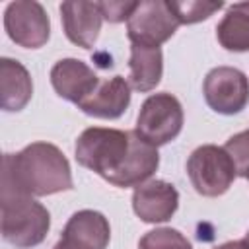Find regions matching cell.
Wrapping results in <instances>:
<instances>
[{
    "label": "cell",
    "mask_w": 249,
    "mask_h": 249,
    "mask_svg": "<svg viewBox=\"0 0 249 249\" xmlns=\"http://www.w3.org/2000/svg\"><path fill=\"white\" fill-rule=\"evenodd\" d=\"M183 107L179 99L167 91L152 93L140 105L134 132L152 146H163L175 140L183 128Z\"/></svg>",
    "instance_id": "5"
},
{
    "label": "cell",
    "mask_w": 249,
    "mask_h": 249,
    "mask_svg": "<svg viewBox=\"0 0 249 249\" xmlns=\"http://www.w3.org/2000/svg\"><path fill=\"white\" fill-rule=\"evenodd\" d=\"M214 249H247V247H245V243L241 239V241H226L222 245H216Z\"/></svg>",
    "instance_id": "21"
},
{
    "label": "cell",
    "mask_w": 249,
    "mask_h": 249,
    "mask_svg": "<svg viewBox=\"0 0 249 249\" xmlns=\"http://www.w3.org/2000/svg\"><path fill=\"white\" fill-rule=\"evenodd\" d=\"M0 208L2 237L10 245L29 249L45 241L51 228V214L41 202L33 200V196L23 195L10 185H2Z\"/></svg>",
    "instance_id": "3"
},
{
    "label": "cell",
    "mask_w": 249,
    "mask_h": 249,
    "mask_svg": "<svg viewBox=\"0 0 249 249\" xmlns=\"http://www.w3.org/2000/svg\"><path fill=\"white\" fill-rule=\"evenodd\" d=\"M224 150L230 154L239 177L249 179V128L228 138Z\"/></svg>",
    "instance_id": "19"
},
{
    "label": "cell",
    "mask_w": 249,
    "mask_h": 249,
    "mask_svg": "<svg viewBox=\"0 0 249 249\" xmlns=\"http://www.w3.org/2000/svg\"><path fill=\"white\" fill-rule=\"evenodd\" d=\"M51 84L62 99L80 105L97 89L101 82L84 60L62 58L51 68Z\"/></svg>",
    "instance_id": "12"
},
{
    "label": "cell",
    "mask_w": 249,
    "mask_h": 249,
    "mask_svg": "<svg viewBox=\"0 0 249 249\" xmlns=\"http://www.w3.org/2000/svg\"><path fill=\"white\" fill-rule=\"evenodd\" d=\"M187 175L193 189L202 196H222L237 177L230 154L216 144L195 148L187 160Z\"/></svg>",
    "instance_id": "4"
},
{
    "label": "cell",
    "mask_w": 249,
    "mask_h": 249,
    "mask_svg": "<svg viewBox=\"0 0 249 249\" xmlns=\"http://www.w3.org/2000/svg\"><path fill=\"white\" fill-rule=\"evenodd\" d=\"M128 84L132 89L146 93L156 89L163 74V53L160 47L130 45L128 58Z\"/></svg>",
    "instance_id": "15"
},
{
    "label": "cell",
    "mask_w": 249,
    "mask_h": 249,
    "mask_svg": "<svg viewBox=\"0 0 249 249\" xmlns=\"http://www.w3.org/2000/svg\"><path fill=\"white\" fill-rule=\"evenodd\" d=\"M99 10L103 14V19L109 23H119V21H128L130 14L136 8V2H97Z\"/></svg>",
    "instance_id": "20"
},
{
    "label": "cell",
    "mask_w": 249,
    "mask_h": 249,
    "mask_svg": "<svg viewBox=\"0 0 249 249\" xmlns=\"http://www.w3.org/2000/svg\"><path fill=\"white\" fill-rule=\"evenodd\" d=\"M2 185H10L29 196H47L74 189L66 156L49 142H33L18 154H4Z\"/></svg>",
    "instance_id": "2"
},
{
    "label": "cell",
    "mask_w": 249,
    "mask_h": 249,
    "mask_svg": "<svg viewBox=\"0 0 249 249\" xmlns=\"http://www.w3.org/2000/svg\"><path fill=\"white\" fill-rule=\"evenodd\" d=\"M74 154L82 167L121 189L142 185L160 165L158 148L134 130L89 126L78 136Z\"/></svg>",
    "instance_id": "1"
},
{
    "label": "cell",
    "mask_w": 249,
    "mask_h": 249,
    "mask_svg": "<svg viewBox=\"0 0 249 249\" xmlns=\"http://www.w3.org/2000/svg\"><path fill=\"white\" fill-rule=\"evenodd\" d=\"M243 243H245V247H247V249H249V231H247V233H245V237H243Z\"/></svg>",
    "instance_id": "22"
},
{
    "label": "cell",
    "mask_w": 249,
    "mask_h": 249,
    "mask_svg": "<svg viewBox=\"0 0 249 249\" xmlns=\"http://www.w3.org/2000/svg\"><path fill=\"white\" fill-rule=\"evenodd\" d=\"M60 19L70 43L82 49H91L95 45L103 23V14L97 2L66 0L60 4Z\"/></svg>",
    "instance_id": "11"
},
{
    "label": "cell",
    "mask_w": 249,
    "mask_h": 249,
    "mask_svg": "<svg viewBox=\"0 0 249 249\" xmlns=\"http://www.w3.org/2000/svg\"><path fill=\"white\" fill-rule=\"evenodd\" d=\"M138 249H193V245L175 228H156L140 237Z\"/></svg>",
    "instance_id": "18"
},
{
    "label": "cell",
    "mask_w": 249,
    "mask_h": 249,
    "mask_svg": "<svg viewBox=\"0 0 249 249\" xmlns=\"http://www.w3.org/2000/svg\"><path fill=\"white\" fill-rule=\"evenodd\" d=\"M206 105L220 115H235L249 103V80L233 66L212 68L202 84Z\"/></svg>",
    "instance_id": "7"
},
{
    "label": "cell",
    "mask_w": 249,
    "mask_h": 249,
    "mask_svg": "<svg viewBox=\"0 0 249 249\" xmlns=\"http://www.w3.org/2000/svg\"><path fill=\"white\" fill-rule=\"evenodd\" d=\"M130 105V84L123 76L103 80L97 89L86 97L78 109L95 119H119Z\"/></svg>",
    "instance_id": "13"
},
{
    "label": "cell",
    "mask_w": 249,
    "mask_h": 249,
    "mask_svg": "<svg viewBox=\"0 0 249 249\" xmlns=\"http://www.w3.org/2000/svg\"><path fill=\"white\" fill-rule=\"evenodd\" d=\"M33 95V82L27 68L14 58H0V107L4 111H21Z\"/></svg>",
    "instance_id": "14"
},
{
    "label": "cell",
    "mask_w": 249,
    "mask_h": 249,
    "mask_svg": "<svg viewBox=\"0 0 249 249\" xmlns=\"http://www.w3.org/2000/svg\"><path fill=\"white\" fill-rule=\"evenodd\" d=\"M216 39L226 51H249V2H235L228 6L224 18L216 25Z\"/></svg>",
    "instance_id": "16"
},
{
    "label": "cell",
    "mask_w": 249,
    "mask_h": 249,
    "mask_svg": "<svg viewBox=\"0 0 249 249\" xmlns=\"http://www.w3.org/2000/svg\"><path fill=\"white\" fill-rule=\"evenodd\" d=\"M179 206L177 189L161 179H152L134 187L132 210L146 224H161L171 220Z\"/></svg>",
    "instance_id": "10"
},
{
    "label": "cell",
    "mask_w": 249,
    "mask_h": 249,
    "mask_svg": "<svg viewBox=\"0 0 249 249\" xmlns=\"http://www.w3.org/2000/svg\"><path fill=\"white\" fill-rule=\"evenodd\" d=\"M179 25L165 0H140L126 21V37L132 45L160 47L173 37Z\"/></svg>",
    "instance_id": "6"
},
{
    "label": "cell",
    "mask_w": 249,
    "mask_h": 249,
    "mask_svg": "<svg viewBox=\"0 0 249 249\" xmlns=\"http://www.w3.org/2000/svg\"><path fill=\"white\" fill-rule=\"evenodd\" d=\"M4 29L8 37L23 49H39L51 37V19L35 0H16L6 6Z\"/></svg>",
    "instance_id": "8"
},
{
    "label": "cell",
    "mask_w": 249,
    "mask_h": 249,
    "mask_svg": "<svg viewBox=\"0 0 249 249\" xmlns=\"http://www.w3.org/2000/svg\"><path fill=\"white\" fill-rule=\"evenodd\" d=\"M109 239V220L101 212L86 208L70 216L53 249H107Z\"/></svg>",
    "instance_id": "9"
},
{
    "label": "cell",
    "mask_w": 249,
    "mask_h": 249,
    "mask_svg": "<svg viewBox=\"0 0 249 249\" xmlns=\"http://www.w3.org/2000/svg\"><path fill=\"white\" fill-rule=\"evenodd\" d=\"M167 4L169 10L175 14L177 21L183 25L208 19L214 12L224 8V2H208V0H171Z\"/></svg>",
    "instance_id": "17"
}]
</instances>
